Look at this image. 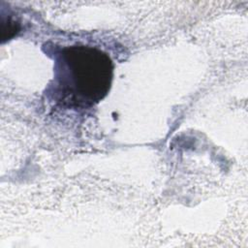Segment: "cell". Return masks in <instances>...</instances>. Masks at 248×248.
I'll return each mask as SVG.
<instances>
[{
  "instance_id": "1",
  "label": "cell",
  "mask_w": 248,
  "mask_h": 248,
  "mask_svg": "<svg viewBox=\"0 0 248 248\" xmlns=\"http://www.w3.org/2000/svg\"><path fill=\"white\" fill-rule=\"evenodd\" d=\"M111 78L112 62L100 49L75 46L57 54L54 92L65 105L90 107L98 103L108 94Z\"/></svg>"
}]
</instances>
